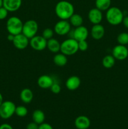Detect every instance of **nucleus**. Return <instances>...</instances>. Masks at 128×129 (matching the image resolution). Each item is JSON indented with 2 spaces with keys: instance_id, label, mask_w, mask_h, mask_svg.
<instances>
[{
  "instance_id": "f257e3e1",
  "label": "nucleus",
  "mask_w": 128,
  "mask_h": 129,
  "mask_svg": "<svg viewBox=\"0 0 128 129\" xmlns=\"http://www.w3.org/2000/svg\"><path fill=\"white\" fill-rule=\"evenodd\" d=\"M55 12L60 20H68L74 13V6L69 1L63 0L56 3Z\"/></svg>"
},
{
  "instance_id": "f03ea898",
  "label": "nucleus",
  "mask_w": 128,
  "mask_h": 129,
  "mask_svg": "<svg viewBox=\"0 0 128 129\" xmlns=\"http://www.w3.org/2000/svg\"><path fill=\"white\" fill-rule=\"evenodd\" d=\"M105 18L109 24L116 26L122 22L124 13L119 8L113 6L110 7L107 10Z\"/></svg>"
},
{
  "instance_id": "7ed1b4c3",
  "label": "nucleus",
  "mask_w": 128,
  "mask_h": 129,
  "mask_svg": "<svg viewBox=\"0 0 128 129\" xmlns=\"http://www.w3.org/2000/svg\"><path fill=\"white\" fill-rule=\"evenodd\" d=\"M79 50V42L74 38L66 39L61 43L60 52L67 56L74 55Z\"/></svg>"
},
{
  "instance_id": "20e7f679",
  "label": "nucleus",
  "mask_w": 128,
  "mask_h": 129,
  "mask_svg": "<svg viewBox=\"0 0 128 129\" xmlns=\"http://www.w3.org/2000/svg\"><path fill=\"white\" fill-rule=\"evenodd\" d=\"M23 23L17 16H11L6 21V29L9 34L16 35L22 33Z\"/></svg>"
},
{
  "instance_id": "39448f33",
  "label": "nucleus",
  "mask_w": 128,
  "mask_h": 129,
  "mask_svg": "<svg viewBox=\"0 0 128 129\" xmlns=\"http://www.w3.org/2000/svg\"><path fill=\"white\" fill-rule=\"evenodd\" d=\"M16 105L11 101H3L0 106V117L3 119H8L15 114Z\"/></svg>"
},
{
  "instance_id": "423d86ee",
  "label": "nucleus",
  "mask_w": 128,
  "mask_h": 129,
  "mask_svg": "<svg viewBox=\"0 0 128 129\" xmlns=\"http://www.w3.org/2000/svg\"><path fill=\"white\" fill-rule=\"evenodd\" d=\"M38 30V24L35 20H29L23 23L22 34L29 39L36 35Z\"/></svg>"
},
{
  "instance_id": "0eeeda50",
  "label": "nucleus",
  "mask_w": 128,
  "mask_h": 129,
  "mask_svg": "<svg viewBox=\"0 0 128 129\" xmlns=\"http://www.w3.org/2000/svg\"><path fill=\"white\" fill-rule=\"evenodd\" d=\"M30 45L33 50L42 51L46 48L47 40L42 35H35L30 39Z\"/></svg>"
},
{
  "instance_id": "6e6552de",
  "label": "nucleus",
  "mask_w": 128,
  "mask_h": 129,
  "mask_svg": "<svg viewBox=\"0 0 128 129\" xmlns=\"http://www.w3.org/2000/svg\"><path fill=\"white\" fill-rule=\"evenodd\" d=\"M71 25L67 20H60L54 26V32L60 36H64L70 32Z\"/></svg>"
},
{
  "instance_id": "1a4fd4ad",
  "label": "nucleus",
  "mask_w": 128,
  "mask_h": 129,
  "mask_svg": "<svg viewBox=\"0 0 128 129\" xmlns=\"http://www.w3.org/2000/svg\"><path fill=\"white\" fill-rule=\"evenodd\" d=\"M12 42L14 46L17 49L24 50L30 44V39L21 33V34L15 35Z\"/></svg>"
},
{
  "instance_id": "9d476101",
  "label": "nucleus",
  "mask_w": 128,
  "mask_h": 129,
  "mask_svg": "<svg viewBox=\"0 0 128 129\" xmlns=\"http://www.w3.org/2000/svg\"><path fill=\"white\" fill-rule=\"evenodd\" d=\"M112 54L117 60H124L128 57V49L125 45L119 44L113 48Z\"/></svg>"
},
{
  "instance_id": "9b49d317",
  "label": "nucleus",
  "mask_w": 128,
  "mask_h": 129,
  "mask_svg": "<svg viewBox=\"0 0 128 129\" xmlns=\"http://www.w3.org/2000/svg\"><path fill=\"white\" fill-rule=\"evenodd\" d=\"M89 36V30L85 26H78L73 31V37L77 42L86 40Z\"/></svg>"
},
{
  "instance_id": "f8f14e48",
  "label": "nucleus",
  "mask_w": 128,
  "mask_h": 129,
  "mask_svg": "<svg viewBox=\"0 0 128 129\" xmlns=\"http://www.w3.org/2000/svg\"><path fill=\"white\" fill-rule=\"evenodd\" d=\"M88 18L89 21L93 24H99L102 21L103 18V15L102 11L97 8H92L88 13Z\"/></svg>"
},
{
  "instance_id": "ddd939ff",
  "label": "nucleus",
  "mask_w": 128,
  "mask_h": 129,
  "mask_svg": "<svg viewBox=\"0 0 128 129\" xmlns=\"http://www.w3.org/2000/svg\"><path fill=\"white\" fill-rule=\"evenodd\" d=\"M55 82V80L52 77L47 74H43L38 78L37 84L42 89H48L50 88Z\"/></svg>"
},
{
  "instance_id": "4468645a",
  "label": "nucleus",
  "mask_w": 128,
  "mask_h": 129,
  "mask_svg": "<svg viewBox=\"0 0 128 129\" xmlns=\"http://www.w3.org/2000/svg\"><path fill=\"white\" fill-rule=\"evenodd\" d=\"M92 37L96 40H99L104 37L105 35V28L101 24H95L92 27L90 30Z\"/></svg>"
},
{
  "instance_id": "2eb2a0df",
  "label": "nucleus",
  "mask_w": 128,
  "mask_h": 129,
  "mask_svg": "<svg viewBox=\"0 0 128 129\" xmlns=\"http://www.w3.org/2000/svg\"><path fill=\"white\" fill-rule=\"evenodd\" d=\"M22 0H3V7L9 12H15L20 8Z\"/></svg>"
},
{
  "instance_id": "dca6fc26",
  "label": "nucleus",
  "mask_w": 128,
  "mask_h": 129,
  "mask_svg": "<svg viewBox=\"0 0 128 129\" xmlns=\"http://www.w3.org/2000/svg\"><path fill=\"white\" fill-rule=\"evenodd\" d=\"M81 80L77 76H72L67 79L65 82L66 88L70 91H75L80 87Z\"/></svg>"
},
{
  "instance_id": "f3484780",
  "label": "nucleus",
  "mask_w": 128,
  "mask_h": 129,
  "mask_svg": "<svg viewBox=\"0 0 128 129\" xmlns=\"http://www.w3.org/2000/svg\"><path fill=\"white\" fill-rule=\"evenodd\" d=\"M74 123L77 129H88L90 126V120L87 116L80 115L75 118Z\"/></svg>"
},
{
  "instance_id": "a211bd4d",
  "label": "nucleus",
  "mask_w": 128,
  "mask_h": 129,
  "mask_svg": "<svg viewBox=\"0 0 128 129\" xmlns=\"http://www.w3.org/2000/svg\"><path fill=\"white\" fill-rule=\"evenodd\" d=\"M33 93L30 88H24L20 93V99L24 103H30L33 99Z\"/></svg>"
},
{
  "instance_id": "6ab92c4d",
  "label": "nucleus",
  "mask_w": 128,
  "mask_h": 129,
  "mask_svg": "<svg viewBox=\"0 0 128 129\" xmlns=\"http://www.w3.org/2000/svg\"><path fill=\"white\" fill-rule=\"evenodd\" d=\"M60 45L61 43L56 39L51 38L47 40V44H46V48H48L51 52L58 53L60 51Z\"/></svg>"
},
{
  "instance_id": "aec40b11",
  "label": "nucleus",
  "mask_w": 128,
  "mask_h": 129,
  "mask_svg": "<svg viewBox=\"0 0 128 129\" xmlns=\"http://www.w3.org/2000/svg\"><path fill=\"white\" fill-rule=\"evenodd\" d=\"M68 59L67 55L62 53H56L53 57V62L58 67L65 66L67 64Z\"/></svg>"
},
{
  "instance_id": "412c9836",
  "label": "nucleus",
  "mask_w": 128,
  "mask_h": 129,
  "mask_svg": "<svg viewBox=\"0 0 128 129\" xmlns=\"http://www.w3.org/2000/svg\"><path fill=\"white\" fill-rule=\"evenodd\" d=\"M33 121L37 124L40 125L43 123L45 119V115L41 110L36 109L32 113Z\"/></svg>"
},
{
  "instance_id": "4be33fe9",
  "label": "nucleus",
  "mask_w": 128,
  "mask_h": 129,
  "mask_svg": "<svg viewBox=\"0 0 128 129\" xmlns=\"http://www.w3.org/2000/svg\"><path fill=\"white\" fill-rule=\"evenodd\" d=\"M69 20L71 26H75V28L82 26L83 25V22H84L82 16L79 14L75 13L70 16Z\"/></svg>"
},
{
  "instance_id": "5701e85b",
  "label": "nucleus",
  "mask_w": 128,
  "mask_h": 129,
  "mask_svg": "<svg viewBox=\"0 0 128 129\" xmlns=\"http://www.w3.org/2000/svg\"><path fill=\"white\" fill-rule=\"evenodd\" d=\"M115 59L112 55H107L104 57L102 60V64L106 69L112 68L115 65Z\"/></svg>"
},
{
  "instance_id": "b1692460",
  "label": "nucleus",
  "mask_w": 128,
  "mask_h": 129,
  "mask_svg": "<svg viewBox=\"0 0 128 129\" xmlns=\"http://www.w3.org/2000/svg\"><path fill=\"white\" fill-rule=\"evenodd\" d=\"M111 5V0H95V8L100 11H107Z\"/></svg>"
},
{
  "instance_id": "393cba45",
  "label": "nucleus",
  "mask_w": 128,
  "mask_h": 129,
  "mask_svg": "<svg viewBox=\"0 0 128 129\" xmlns=\"http://www.w3.org/2000/svg\"><path fill=\"white\" fill-rule=\"evenodd\" d=\"M117 41L120 45H125L128 44V33L122 32L118 35Z\"/></svg>"
},
{
  "instance_id": "a878e982",
  "label": "nucleus",
  "mask_w": 128,
  "mask_h": 129,
  "mask_svg": "<svg viewBox=\"0 0 128 129\" xmlns=\"http://www.w3.org/2000/svg\"><path fill=\"white\" fill-rule=\"evenodd\" d=\"M15 114L20 117H26L28 114V109L25 106H18L16 107Z\"/></svg>"
},
{
  "instance_id": "bb28decb",
  "label": "nucleus",
  "mask_w": 128,
  "mask_h": 129,
  "mask_svg": "<svg viewBox=\"0 0 128 129\" xmlns=\"http://www.w3.org/2000/svg\"><path fill=\"white\" fill-rule=\"evenodd\" d=\"M53 34H54L53 30H52V29L50 28H45V30L43 31L41 35H42V36L46 39V40H49V39L53 38Z\"/></svg>"
},
{
  "instance_id": "cd10ccee",
  "label": "nucleus",
  "mask_w": 128,
  "mask_h": 129,
  "mask_svg": "<svg viewBox=\"0 0 128 129\" xmlns=\"http://www.w3.org/2000/svg\"><path fill=\"white\" fill-rule=\"evenodd\" d=\"M79 42V50L82 52H85L89 48V44L86 40H82L78 42Z\"/></svg>"
},
{
  "instance_id": "c85d7f7f",
  "label": "nucleus",
  "mask_w": 128,
  "mask_h": 129,
  "mask_svg": "<svg viewBox=\"0 0 128 129\" xmlns=\"http://www.w3.org/2000/svg\"><path fill=\"white\" fill-rule=\"evenodd\" d=\"M50 90L54 94H58L60 91H61V86H60V84L58 83H55L51 85V86L50 87Z\"/></svg>"
},
{
  "instance_id": "c756f323",
  "label": "nucleus",
  "mask_w": 128,
  "mask_h": 129,
  "mask_svg": "<svg viewBox=\"0 0 128 129\" xmlns=\"http://www.w3.org/2000/svg\"><path fill=\"white\" fill-rule=\"evenodd\" d=\"M8 12L9 11L3 6L0 8V20L6 19L8 15Z\"/></svg>"
},
{
  "instance_id": "7c9ffc66",
  "label": "nucleus",
  "mask_w": 128,
  "mask_h": 129,
  "mask_svg": "<svg viewBox=\"0 0 128 129\" xmlns=\"http://www.w3.org/2000/svg\"><path fill=\"white\" fill-rule=\"evenodd\" d=\"M38 129H53V128L52 126H51L50 124L43 122V123H41V124L39 125Z\"/></svg>"
},
{
  "instance_id": "2f4dec72",
  "label": "nucleus",
  "mask_w": 128,
  "mask_h": 129,
  "mask_svg": "<svg viewBox=\"0 0 128 129\" xmlns=\"http://www.w3.org/2000/svg\"><path fill=\"white\" fill-rule=\"evenodd\" d=\"M39 125L37 124L35 122H33L31 123H29L26 125V129H38Z\"/></svg>"
},
{
  "instance_id": "473e14b6",
  "label": "nucleus",
  "mask_w": 128,
  "mask_h": 129,
  "mask_svg": "<svg viewBox=\"0 0 128 129\" xmlns=\"http://www.w3.org/2000/svg\"><path fill=\"white\" fill-rule=\"evenodd\" d=\"M0 129H13V128L8 123H3L0 125Z\"/></svg>"
},
{
  "instance_id": "72a5a7b5",
  "label": "nucleus",
  "mask_w": 128,
  "mask_h": 129,
  "mask_svg": "<svg viewBox=\"0 0 128 129\" xmlns=\"http://www.w3.org/2000/svg\"><path fill=\"white\" fill-rule=\"evenodd\" d=\"M122 23L123 25H124V26H125V28H128V16H125V17H124L122 22Z\"/></svg>"
},
{
  "instance_id": "f704fd0d",
  "label": "nucleus",
  "mask_w": 128,
  "mask_h": 129,
  "mask_svg": "<svg viewBox=\"0 0 128 129\" xmlns=\"http://www.w3.org/2000/svg\"><path fill=\"white\" fill-rule=\"evenodd\" d=\"M14 37H15V35H13V34H9L8 35V37H7V39L9 41L13 42V39H14Z\"/></svg>"
},
{
  "instance_id": "c9c22d12",
  "label": "nucleus",
  "mask_w": 128,
  "mask_h": 129,
  "mask_svg": "<svg viewBox=\"0 0 128 129\" xmlns=\"http://www.w3.org/2000/svg\"><path fill=\"white\" fill-rule=\"evenodd\" d=\"M3 102V97L2 94L0 93V106H1V105L2 104Z\"/></svg>"
},
{
  "instance_id": "e433bc0d",
  "label": "nucleus",
  "mask_w": 128,
  "mask_h": 129,
  "mask_svg": "<svg viewBox=\"0 0 128 129\" xmlns=\"http://www.w3.org/2000/svg\"><path fill=\"white\" fill-rule=\"evenodd\" d=\"M3 6V0H0V8Z\"/></svg>"
}]
</instances>
